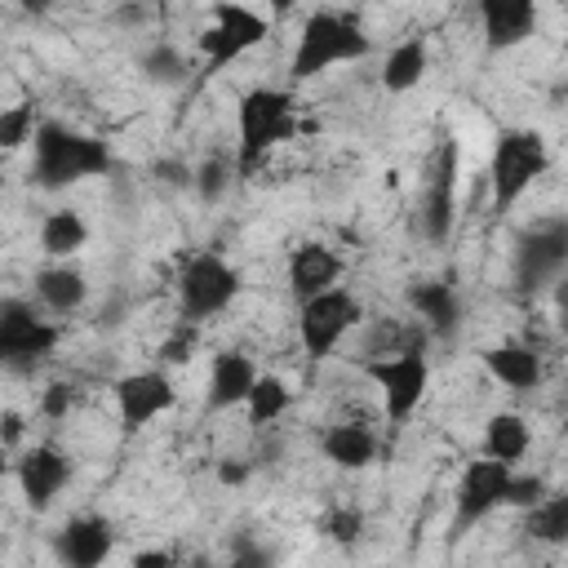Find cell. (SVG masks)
Listing matches in <instances>:
<instances>
[{
  "instance_id": "12",
  "label": "cell",
  "mask_w": 568,
  "mask_h": 568,
  "mask_svg": "<svg viewBox=\"0 0 568 568\" xmlns=\"http://www.w3.org/2000/svg\"><path fill=\"white\" fill-rule=\"evenodd\" d=\"M173 399H178V390H173V382H169L164 368H138V373H124L115 382V408H120L124 435L151 426L160 413L173 408Z\"/></svg>"
},
{
  "instance_id": "36",
  "label": "cell",
  "mask_w": 568,
  "mask_h": 568,
  "mask_svg": "<svg viewBox=\"0 0 568 568\" xmlns=\"http://www.w3.org/2000/svg\"><path fill=\"white\" fill-rule=\"evenodd\" d=\"M173 555H164V550H142V555H133V564L142 568V564H169Z\"/></svg>"
},
{
  "instance_id": "19",
  "label": "cell",
  "mask_w": 568,
  "mask_h": 568,
  "mask_svg": "<svg viewBox=\"0 0 568 568\" xmlns=\"http://www.w3.org/2000/svg\"><path fill=\"white\" fill-rule=\"evenodd\" d=\"M408 306L417 311V320H422L435 337H453L457 324H462V297H457V288L444 284V280L408 284Z\"/></svg>"
},
{
  "instance_id": "39",
  "label": "cell",
  "mask_w": 568,
  "mask_h": 568,
  "mask_svg": "<svg viewBox=\"0 0 568 568\" xmlns=\"http://www.w3.org/2000/svg\"><path fill=\"white\" fill-rule=\"evenodd\" d=\"M4 475H9V466H4V462H0V484H4Z\"/></svg>"
},
{
  "instance_id": "31",
  "label": "cell",
  "mask_w": 568,
  "mask_h": 568,
  "mask_svg": "<svg viewBox=\"0 0 568 568\" xmlns=\"http://www.w3.org/2000/svg\"><path fill=\"white\" fill-rule=\"evenodd\" d=\"M541 497H546V479H541V475H515V470H510V484H506V506L528 510V506H537Z\"/></svg>"
},
{
  "instance_id": "14",
  "label": "cell",
  "mask_w": 568,
  "mask_h": 568,
  "mask_svg": "<svg viewBox=\"0 0 568 568\" xmlns=\"http://www.w3.org/2000/svg\"><path fill=\"white\" fill-rule=\"evenodd\" d=\"M564 262H568V226L564 222H541L519 240L515 280H519V288H546L550 280H559Z\"/></svg>"
},
{
  "instance_id": "18",
  "label": "cell",
  "mask_w": 568,
  "mask_h": 568,
  "mask_svg": "<svg viewBox=\"0 0 568 568\" xmlns=\"http://www.w3.org/2000/svg\"><path fill=\"white\" fill-rule=\"evenodd\" d=\"M36 297L49 315H71L84 306L89 297V280L80 266H71V257H58L53 266H40L36 271Z\"/></svg>"
},
{
  "instance_id": "3",
  "label": "cell",
  "mask_w": 568,
  "mask_h": 568,
  "mask_svg": "<svg viewBox=\"0 0 568 568\" xmlns=\"http://www.w3.org/2000/svg\"><path fill=\"white\" fill-rule=\"evenodd\" d=\"M297 133V106L284 89H248L235 106V173H253L271 146Z\"/></svg>"
},
{
  "instance_id": "17",
  "label": "cell",
  "mask_w": 568,
  "mask_h": 568,
  "mask_svg": "<svg viewBox=\"0 0 568 568\" xmlns=\"http://www.w3.org/2000/svg\"><path fill=\"white\" fill-rule=\"evenodd\" d=\"M337 280H342V257L328 244L306 240L288 253V293H293V302H306V297L333 288Z\"/></svg>"
},
{
  "instance_id": "13",
  "label": "cell",
  "mask_w": 568,
  "mask_h": 568,
  "mask_svg": "<svg viewBox=\"0 0 568 568\" xmlns=\"http://www.w3.org/2000/svg\"><path fill=\"white\" fill-rule=\"evenodd\" d=\"M18 488H22V501L31 506V510H49L53 506V497L71 484V475H75V462H71V453H62L58 444H36V448H27L22 457H18Z\"/></svg>"
},
{
  "instance_id": "23",
  "label": "cell",
  "mask_w": 568,
  "mask_h": 568,
  "mask_svg": "<svg viewBox=\"0 0 568 568\" xmlns=\"http://www.w3.org/2000/svg\"><path fill=\"white\" fill-rule=\"evenodd\" d=\"M89 244V222L75 209H53L40 222V248L49 257H75Z\"/></svg>"
},
{
  "instance_id": "35",
  "label": "cell",
  "mask_w": 568,
  "mask_h": 568,
  "mask_svg": "<svg viewBox=\"0 0 568 568\" xmlns=\"http://www.w3.org/2000/svg\"><path fill=\"white\" fill-rule=\"evenodd\" d=\"M18 439H22V413L4 408L0 413V444H18Z\"/></svg>"
},
{
  "instance_id": "11",
  "label": "cell",
  "mask_w": 568,
  "mask_h": 568,
  "mask_svg": "<svg viewBox=\"0 0 568 568\" xmlns=\"http://www.w3.org/2000/svg\"><path fill=\"white\" fill-rule=\"evenodd\" d=\"M510 462L497 457H479L462 470L457 484V510H453V537H462L466 528H475L479 519H488L497 506H506V484H510Z\"/></svg>"
},
{
  "instance_id": "22",
  "label": "cell",
  "mask_w": 568,
  "mask_h": 568,
  "mask_svg": "<svg viewBox=\"0 0 568 568\" xmlns=\"http://www.w3.org/2000/svg\"><path fill=\"white\" fill-rule=\"evenodd\" d=\"M320 448H324V457H328L333 466H342V470H364V466H373V457H377V435H373L368 426H359V422H337V426H328V430L320 435Z\"/></svg>"
},
{
  "instance_id": "38",
  "label": "cell",
  "mask_w": 568,
  "mask_h": 568,
  "mask_svg": "<svg viewBox=\"0 0 568 568\" xmlns=\"http://www.w3.org/2000/svg\"><path fill=\"white\" fill-rule=\"evenodd\" d=\"M49 4H53V0H22V9H27V13H44Z\"/></svg>"
},
{
  "instance_id": "30",
  "label": "cell",
  "mask_w": 568,
  "mask_h": 568,
  "mask_svg": "<svg viewBox=\"0 0 568 568\" xmlns=\"http://www.w3.org/2000/svg\"><path fill=\"white\" fill-rule=\"evenodd\" d=\"M324 537L337 541V546H355L364 537V515L355 506H333L324 515Z\"/></svg>"
},
{
  "instance_id": "5",
  "label": "cell",
  "mask_w": 568,
  "mask_h": 568,
  "mask_svg": "<svg viewBox=\"0 0 568 568\" xmlns=\"http://www.w3.org/2000/svg\"><path fill=\"white\" fill-rule=\"evenodd\" d=\"M271 36V18L240 4V0H217L204 31H200V58H204V75H222L235 58H244L248 49H257Z\"/></svg>"
},
{
  "instance_id": "28",
  "label": "cell",
  "mask_w": 568,
  "mask_h": 568,
  "mask_svg": "<svg viewBox=\"0 0 568 568\" xmlns=\"http://www.w3.org/2000/svg\"><path fill=\"white\" fill-rule=\"evenodd\" d=\"M36 124H40V120H36V102H31V98L4 106V111H0V151H18V146H27L31 133H36Z\"/></svg>"
},
{
  "instance_id": "2",
  "label": "cell",
  "mask_w": 568,
  "mask_h": 568,
  "mask_svg": "<svg viewBox=\"0 0 568 568\" xmlns=\"http://www.w3.org/2000/svg\"><path fill=\"white\" fill-rule=\"evenodd\" d=\"M373 53V36L342 9H315L306 13L302 31H297V49H293V62H288V75L302 84V80H315L333 67H346V62H364Z\"/></svg>"
},
{
  "instance_id": "21",
  "label": "cell",
  "mask_w": 568,
  "mask_h": 568,
  "mask_svg": "<svg viewBox=\"0 0 568 568\" xmlns=\"http://www.w3.org/2000/svg\"><path fill=\"white\" fill-rule=\"evenodd\" d=\"M479 359H484V368H488L501 386H510V390H537V386H541V355H537L532 346H524V342L488 346Z\"/></svg>"
},
{
  "instance_id": "10",
  "label": "cell",
  "mask_w": 568,
  "mask_h": 568,
  "mask_svg": "<svg viewBox=\"0 0 568 568\" xmlns=\"http://www.w3.org/2000/svg\"><path fill=\"white\" fill-rule=\"evenodd\" d=\"M453 195H457V142L439 138L422 164V231L435 244H444L453 231V217H457Z\"/></svg>"
},
{
  "instance_id": "24",
  "label": "cell",
  "mask_w": 568,
  "mask_h": 568,
  "mask_svg": "<svg viewBox=\"0 0 568 568\" xmlns=\"http://www.w3.org/2000/svg\"><path fill=\"white\" fill-rule=\"evenodd\" d=\"M426 62H430V53H426L422 40H399L382 62V89L386 93H408L413 84H422Z\"/></svg>"
},
{
  "instance_id": "16",
  "label": "cell",
  "mask_w": 568,
  "mask_h": 568,
  "mask_svg": "<svg viewBox=\"0 0 568 568\" xmlns=\"http://www.w3.org/2000/svg\"><path fill=\"white\" fill-rule=\"evenodd\" d=\"M479 27L493 53L519 49L537 31V0H479Z\"/></svg>"
},
{
  "instance_id": "34",
  "label": "cell",
  "mask_w": 568,
  "mask_h": 568,
  "mask_svg": "<svg viewBox=\"0 0 568 568\" xmlns=\"http://www.w3.org/2000/svg\"><path fill=\"white\" fill-rule=\"evenodd\" d=\"M71 408H75V390H71L67 382H53V386H44V395H40V413H44V417L62 422Z\"/></svg>"
},
{
  "instance_id": "27",
  "label": "cell",
  "mask_w": 568,
  "mask_h": 568,
  "mask_svg": "<svg viewBox=\"0 0 568 568\" xmlns=\"http://www.w3.org/2000/svg\"><path fill=\"white\" fill-rule=\"evenodd\" d=\"M528 532L537 541H568V497L564 493H546L537 506H528Z\"/></svg>"
},
{
  "instance_id": "25",
  "label": "cell",
  "mask_w": 568,
  "mask_h": 568,
  "mask_svg": "<svg viewBox=\"0 0 568 568\" xmlns=\"http://www.w3.org/2000/svg\"><path fill=\"white\" fill-rule=\"evenodd\" d=\"M528 422L519 413H493L484 422V457H497V462H519L528 453Z\"/></svg>"
},
{
  "instance_id": "33",
  "label": "cell",
  "mask_w": 568,
  "mask_h": 568,
  "mask_svg": "<svg viewBox=\"0 0 568 568\" xmlns=\"http://www.w3.org/2000/svg\"><path fill=\"white\" fill-rule=\"evenodd\" d=\"M191 351H195V324L186 320L178 333H169V337H164V346H160V364H186V359H191Z\"/></svg>"
},
{
  "instance_id": "1",
  "label": "cell",
  "mask_w": 568,
  "mask_h": 568,
  "mask_svg": "<svg viewBox=\"0 0 568 568\" xmlns=\"http://www.w3.org/2000/svg\"><path fill=\"white\" fill-rule=\"evenodd\" d=\"M111 146L93 133H80L62 120H40L31 133V182L44 191H67L84 178L111 173Z\"/></svg>"
},
{
  "instance_id": "4",
  "label": "cell",
  "mask_w": 568,
  "mask_h": 568,
  "mask_svg": "<svg viewBox=\"0 0 568 568\" xmlns=\"http://www.w3.org/2000/svg\"><path fill=\"white\" fill-rule=\"evenodd\" d=\"M546 169H550V146H546V138L537 129H501L497 142H493V160H488L497 217L510 213Z\"/></svg>"
},
{
  "instance_id": "29",
  "label": "cell",
  "mask_w": 568,
  "mask_h": 568,
  "mask_svg": "<svg viewBox=\"0 0 568 568\" xmlns=\"http://www.w3.org/2000/svg\"><path fill=\"white\" fill-rule=\"evenodd\" d=\"M142 71H146V80H155V84H178L182 71H186V58H182L173 44H155V49L142 53Z\"/></svg>"
},
{
  "instance_id": "26",
  "label": "cell",
  "mask_w": 568,
  "mask_h": 568,
  "mask_svg": "<svg viewBox=\"0 0 568 568\" xmlns=\"http://www.w3.org/2000/svg\"><path fill=\"white\" fill-rule=\"evenodd\" d=\"M244 404H248V422H253V426H266V422L284 417V408L293 404V390H288L284 377H275V373H257V382L248 386Z\"/></svg>"
},
{
  "instance_id": "32",
  "label": "cell",
  "mask_w": 568,
  "mask_h": 568,
  "mask_svg": "<svg viewBox=\"0 0 568 568\" xmlns=\"http://www.w3.org/2000/svg\"><path fill=\"white\" fill-rule=\"evenodd\" d=\"M231 169H235V164H226V160H204L200 173H195V191H200L204 200H217V195L226 191V182H231Z\"/></svg>"
},
{
  "instance_id": "15",
  "label": "cell",
  "mask_w": 568,
  "mask_h": 568,
  "mask_svg": "<svg viewBox=\"0 0 568 568\" xmlns=\"http://www.w3.org/2000/svg\"><path fill=\"white\" fill-rule=\"evenodd\" d=\"M111 546H115V528L102 515H75L53 537V555L71 568H98L111 555Z\"/></svg>"
},
{
  "instance_id": "9",
  "label": "cell",
  "mask_w": 568,
  "mask_h": 568,
  "mask_svg": "<svg viewBox=\"0 0 568 568\" xmlns=\"http://www.w3.org/2000/svg\"><path fill=\"white\" fill-rule=\"evenodd\" d=\"M58 346V324L44 320L27 297H4L0 302V364L9 368H31Z\"/></svg>"
},
{
  "instance_id": "20",
  "label": "cell",
  "mask_w": 568,
  "mask_h": 568,
  "mask_svg": "<svg viewBox=\"0 0 568 568\" xmlns=\"http://www.w3.org/2000/svg\"><path fill=\"white\" fill-rule=\"evenodd\" d=\"M257 382V364L244 351H217L209 368V408H235L244 404L248 386Z\"/></svg>"
},
{
  "instance_id": "8",
  "label": "cell",
  "mask_w": 568,
  "mask_h": 568,
  "mask_svg": "<svg viewBox=\"0 0 568 568\" xmlns=\"http://www.w3.org/2000/svg\"><path fill=\"white\" fill-rule=\"evenodd\" d=\"M364 373L382 390V408L390 422H408L417 413V404L426 399V386H430V364L417 346L395 351V355H377L364 364Z\"/></svg>"
},
{
  "instance_id": "6",
  "label": "cell",
  "mask_w": 568,
  "mask_h": 568,
  "mask_svg": "<svg viewBox=\"0 0 568 568\" xmlns=\"http://www.w3.org/2000/svg\"><path fill=\"white\" fill-rule=\"evenodd\" d=\"M240 297V271L213 253V248H200L195 257H186L182 275H178V302H182V320L191 324H204L213 315H222L231 302Z\"/></svg>"
},
{
  "instance_id": "37",
  "label": "cell",
  "mask_w": 568,
  "mask_h": 568,
  "mask_svg": "<svg viewBox=\"0 0 568 568\" xmlns=\"http://www.w3.org/2000/svg\"><path fill=\"white\" fill-rule=\"evenodd\" d=\"M293 4H297V0H266V9H271V13H275V18H284V13H288V9H293Z\"/></svg>"
},
{
  "instance_id": "7",
  "label": "cell",
  "mask_w": 568,
  "mask_h": 568,
  "mask_svg": "<svg viewBox=\"0 0 568 568\" xmlns=\"http://www.w3.org/2000/svg\"><path fill=\"white\" fill-rule=\"evenodd\" d=\"M359 320H364L359 297H355L351 288L333 284V288H324V293L297 302V342H302V351H306L311 359H328V355L342 346V337H346Z\"/></svg>"
}]
</instances>
